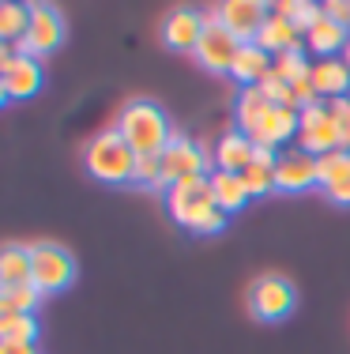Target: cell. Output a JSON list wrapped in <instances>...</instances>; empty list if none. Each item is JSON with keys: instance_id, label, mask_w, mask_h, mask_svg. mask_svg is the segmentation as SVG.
<instances>
[{"instance_id": "6da1fadb", "label": "cell", "mask_w": 350, "mask_h": 354, "mask_svg": "<svg viewBox=\"0 0 350 354\" xmlns=\"http://www.w3.org/2000/svg\"><path fill=\"white\" fill-rule=\"evenodd\" d=\"M166 204H170V215L177 218L181 226H188V230L215 234V230L226 226V212H222L219 200H215L207 174L173 181L170 189H166Z\"/></svg>"}, {"instance_id": "7a4b0ae2", "label": "cell", "mask_w": 350, "mask_h": 354, "mask_svg": "<svg viewBox=\"0 0 350 354\" xmlns=\"http://www.w3.org/2000/svg\"><path fill=\"white\" fill-rule=\"evenodd\" d=\"M117 132L132 143L136 155H162L173 140L170 117L151 98H132V102H124L121 117H117Z\"/></svg>"}, {"instance_id": "3957f363", "label": "cell", "mask_w": 350, "mask_h": 354, "mask_svg": "<svg viewBox=\"0 0 350 354\" xmlns=\"http://www.w3.org/2000/svg\"><path fill=\"white\" fill-rule=\"evenodd\" d=\"M136 162L139 155L132 151V143L113 129H102L87 140L83 147V166H87L90 177L98 181H110V185H121V181H136Z\"/></svg>"}, {"instance_id": "277c9868", "label": "cell", "mask_w": 350, "mask_h": 354, "mask_svg": "<svg viewBox=\"0 0 350 354\" xmlns=\"http://www.w3.org/2000/svg\"><path fill=\"white\" fill-rule=\"evenodd\" d=\"M76 279V257L57 241H30V283L41 294L64 290Z\"/></svg>"}, {"instance_id": "5b68a950", "label": "cell", "mask_w": 350, "mask_h": 354, "mask_svg": "<svg viewBox=\"0 0 350 354\" xmlns=\"http://www.w3.org/2000/svg\"><path fill=\"white\" fill-rule=\"evenodd\" d=\"M61 38H64V15L57 12L53 4L30 0V27H27V35L15 41V53L19 57H41Z\"/></svg>"}, {"instance_id": "8992f818", "label": "cell", "mask_w": 350, "mask_h": 354, "mask_svg": "<svg viewBox=\"0 0 350 354\" xmlns=\"http://www.w3.org/2000/svg\"><path fill=\"white\" fill-rule=\"evenodd\" d=\"M298 147L309 151L316 158L339 147V129H336V117H331V109H328V98H320V102H313V106H302Z\"/></svg>"}, {"instance_id": "52a82bcc", "label": "cell", "mask_w": 350, "mask_h": 354, "mask_svg": "<svg viewBox=\"0 0 350 354\" xmlns=\"http://www.w3.org/2000/svg\"><path fill=\"white\" fill-rule=\"evenodd\" d=\"M294 301H298L294 283L286 275H275V272L260 275L253 283V290H249V306H253V313L260 320H282L294 309Z\"/></svg>"}, {"instance_id": "ba28073f", "label": "cell", "mask_w": 350, "mask_h": 354, "mask_svg": "<svg viewBox=\"0 0 350 354\" xmlns=\"http://www.w3.org/2000/svg\"><path fill=\"white\" fill-rule=\"evenodd\" d=\"M162 174H166V185L181 181V177H200V174H211L207 170V151L193 143L188 136L173 132L170 147L162 151Z\"/></svg>"}, {"instance_id": "9c48e42d", "label": "cell", "mask_w": 350, "mask_h": 354, "mask_svg": "<svg viewBox=\"0 0 350 354\" xmlns=\"http://www.w3.org/2000/svg\"><path fill=\"white\" fill-rule=\"evenodd\" d=\"M237 49H241V38L233 35V30H226L222 23H211V27H204V35H200L193 53H196V61L204 64V68H211V72H230Z\"/></svg>"}, {"instance_id": "30bf717a", "label": "cell", "mask_w": 350, "mask_h": 354, "mask_svg": "<svg viewBox=\"0 0 350 354\" xmlns=\"http://www.w3.org/2000/svg\"><path fill=\"white\" fill-rule=\"evenodd\" d=\"M309 185H316V155L302 151L298 143L294 147H282L279 158H275V189L302 192Z\"/></svg>"}, {"instance_id": "8fae6325", "label": "cell", "mask_w": 350, "mask_h": 354, "mask_svg": "<svg viewBox=\"0 0 350 354\" xmlns=\"http://www.w3.org/2000/svg\"><path fill=\"white\" fill-rule=\"evenodd\" d=\"M316 189L331 204H350V151L336 147L316 158Z\"/></svg>"}, {"instance_id": "7c38bea8", "label": "cell", "mask_w": 350, "mask_h": 354, "mask_svg": "<svg viewBox=\"0 0 350 354\" xmlns=\"http://www.w3.org/2000/svg\"><path fill=\"white\" fill-rule=\"evenodd\" d=\"M219 15L226 30H233L241 41H253L256 30L264 27V19L271 15V4H264V0H222Z\"/></svg>"}, {"instance_id": "4fadbf2b", "label": "cell", "mask_w": 350, "mask_h": 354, "mask_svg": "<svg viewBox=\"0 0 350 354\" xmlns=\"http://www.w3.org/2000/svg\"><path fill=\"white\" fill-rule=\"evenodd\" d=\"M298 124H302V109L298 106H271L264 113V121L249 136H253V143H260V147H282L286 140L298 136Z\"/></svg>"}, {"instance_id": "5bb4252c", "label": "cell", "mask_w": 350, "mask_h": 354, "mask_svg": "<svg viewBox=\"0 0 350 354\" xmlns=\"http://www.w3.org/2000/svg\"><path fill=\"white\" fill-rule=\"evenodd\" d=\"M200 35H204V12H196V8L181 4L162 19V41L173 49H196Z\"/></svg>"}, {"instance_id": "9a60e30c", "label": "cell", "mask_w": 350, "mask_h": 354, "mask_svg": "<svg viewBox=\"0 0 350 354\" xmlns=\"http://www.w3.org/2000/svg\"><path fill=\"white\" fill-rule=\"evenodd\" d=\"M0 80H4V87H8V98H30L41 87V80H46L41 57H19L15 53V61L0 72Z\"/></svg>"}, {"instance_id": "2e32d148", "label": "cell", "mask_w": 350, "mask_h": 354, "mask_svg": "<svg viewBox=\"0 0 350 354\" xmlns=\"http://www.w3.org/2000/svg\"><path fill=\"white\" fill-rule=\"evenodd\" d=\"M313 87L320 98H339L350 91V64L343 57H320V61H313Z\"/></svg>"}, {"instance_id": "e0dca14e", "label": "cell", "mask_w": 350, "mask_h": 354, "mask_svg": "<svg viewBox=\"0 0 350 354\" xmlns=\"http://www.w3.org/2000/svg\"><path fill=\"white\" fill-rule=\"evenodd\" d=\"M253 155H256L253 136L241 132V129H230V132H222L219 147H215V166H219V170H230V174H241L253 162Z\"/></svg>"}, {"instance_id": "ac0fdd59", "label": "cell", "mask_w": 350, "mask_h": 354, "mask_svg": "<svg viewBox=\"0 0 350 354\" xmlns=\"http://www.w3.org/2000/svg\"><path fill=\"white\" fill-rule=\"evenodd\" d=\"M256 46L268 49V53H279V49H294V46H305V35L294 27L290 19H282V15H268L264 19V27L256 30Z\"/></svg>"}, {"instance_id": "d6986e66", "label": "cell", "mask_w": 350, "mask_h": 354, "mask_svg": "<svg viewBox=\"0 0 350 354\" xmlns=\"http://www.w3.org/2000/svg\"><path fill=\"white\" fill-rule=\"evenodd\" d=\"M264 72H271V53L260 49L256 41H241L237 57H233V64H230V75L241 80L245 87H253V83H260Z\"/></svg>"}, {"instance_id": "ffe728a7", "label": "cell", "mask_w": 350, "mask_h": 354, "mask_svg": "<svg viewBox=\"0 0 350 354\" xmlns=\"http://www.w3.org/2000/svg\"><path fill=\"white\" fill-rule=\"evenodd\" d=\"M275 158H279V151H275V147H260V143H256L253 162H249L245 170H241L249 196H264V192H271V189H275Z\"/></svg>"}, {"instance_id": "44dd1931", "label": "cell", "mask_w": 350, "mask_h": 354, "mask_svg": "<svg viewBox=\"0 0 350 354\" xmlns=\"http://www.w3.org/2000/svg\"><path fill=\"white\" fill-rule=\"evenodd\" d=\"M207 181H211V192H215V200H219V207L226 215L245 207L249 189H245V177L241 174H230V170H219V166H215V170L207 174Z\"/></svg>"}, {"instance_id": "7402d4cb", "label": "cell", "mask_w": 350, "mask_h": 354, "mask_svg": "<svg viewBox=\"0 0 350 354\" xmlns=\"http://www.w3.org/2000/svg\"><path fill=\"white\" fill-rule=\"evenodd\" d=\"M347 38H350V30L339 27V23L328 19V15H320V19L305 30V46H309L313 53H320V57H336V49H343Z\"/></svg>"}, {"instance_id": "603a6c76", "label": "cell", "mask_w": 350, "mask_h": 354, "mask_svg": "<svg viewBox=\"0 0 350 354\" xmlns=\"http://www.w3.org/2000/svg\"><path fill=\"white\" fill-rule=\"evenodd\" d=\"M268 109H271V98L264 95L256 83H253V87H241V91H237V102H233L237 129H241V132H253L256 124L264 121V113H268Z\"/></svg>"}, {"instance_id": "cb8c5ba5", "label": "cell", "mask_w": 350, "mask_h": 354, "mask_svg": "<svg viewBox=\"0 0 350 354\" xmlns=\"http://www.w3.org/2000/svg\"><path fill=\"white\" fill-rule=\"evenodd\" d=\"M30 283V245L4 241L0 245V286Z\"/></svg>"}, {"instance_id": "d4e9b609", "label": "cell", "mask_w": 350, "mask_h": 354, "mask_svg": "<svg viewBox=\"0 0 350 354\" xmlns=\"http://www.w3.org/2000/svg\"><path fill=\"white\" fill-rule=\"evenodd\" d=\"M30 27V4H15V0H0V38L19 41Z\"/></svg>"}, {"instance_id": "484cf974", "label": "cell", "mask_w": 350, "mask_h": 354, "mask_svg": "<svg viewBox=\"0 0 350 354\" xmlns=\"http://www.w3.org/2000/svg\"><path fill=\"white\" fill-rule=\"evenodd\" d=\"M38 335V317L35 313H15L0 306V339H27L35 343Z\"/></svg>"}, {"instance_id": "4316f807", "label": "cell", "mask_w": 350, "mask_h": 354, "mask_svg": "<svg viewBox=\"0 0 350 354\" xmlns=\"http://www.w3.org/2000/svg\"><path fill=\"white\" fill-rule=\"evenodd\" d=\"M271 68L282 75L286 83L302 80V75H309L313 61H305V46H294V49H279V53H271Z\"/></svg>"}, {"instance_id": "83f0119b", "label": "cell", "mask_w": 350, "mask_h": 354, "mask_svg": "<svg viewBox=\"0 0 350 354\" xmlns=\"http://www.w3.org/2000/svg\"><path fill=\"white\" fill-rule=\"evenodd\" d=\"M41 301V290L35 283H15V286H0V306L15 309V313H35Z\"/></svg>"}, {"instance_id": "f1b7e54d", "label": "cell", "mask_w": 350, "mask_h": 354, "mask_svg": "<svg viewBox=\"0 0 350 354\" xmlns=\"http://www.w3.org/2000/svg\"><path fill=\"white\" fill-rule=\"evenodd\" d=\"M256 87H260L264 95L271 98V106H298V102H294V91H290V83L282 80V75L275 72V68H271V72H264Z\"/></svg>"}, {"instance_id": "f546056e", "label": "cell", "mask_w": 350, "mask_h": 354, "mask_svg": "<svg viewBox=\"0 0 350 354\" xmlns=\"http://www.w3.org/2000/svg\"><path fill=\"white\" fill-rule=\"evenodd\" d=\"M136 181L147 185V189H170V185H166V174H162V155H139Z\"/></svg>"}, {"instance_id": "4dcf8cb0", "label": "cell", "mask_w": 350, "mask_h": 354, "mask_svg": "<svg viewBox=\"0 0 350 354\" xmlns=\"http://www.w3.org/2000/svg\"><path fill=\"white\" fill-rule=\"evenodd\" d=\"M328 109L336 117V129H339V147L350 151V95L328 98Z\"/></svg>"}, {"instance_id": "1f68e13d", "label": "cell", "mask_w": 350, "mask_h": 354, "mask_svg": "<svg viewBox=\"0 0 350 354\" xmlns=\"http://www.w3.org/2000/svg\"><path fill=\"white\" fill-rule=\"evenodd\" d=\"M320 15H324V8H320V4H313V0H298V12H294V27H298V30H302V35H305V30H309L313 23L320 19Z\"/></svg>"}, {"instance_id": "d6a6232c", "label": "cell", "mask_w": 350, "mask_h": 354, "mask_svg": "<svg viewBox=\"0 0 350 354\" xmlns=\"http://www.w3.org/2000/svg\"><path fill=\"white\" fill-rule=\"evenodd\" d=\"M324 15H328V19H336L339 27H347L350 30V0H324Z\"/></svg>"}, {"instance_id": "836d02e7", "label": "cell", "mask_w": 350, "mask_h": 354, "mask_svg": "<svg viewBox=\"0 0 350 354\" xmlns=\"http://www.w3.org/2000/svg\"><path fill=\"white\" fill-rule=\"evenodd\" d=\"M0 354H38V347L27 339H0Z\"/></svg>"}, {"instance_id": "e575fe53", "label": "cell", "mask_w": 350, "mask_h": 354, "mask_svg": "<svg viewBox=\"0 0 350 354\" xmlns=\"http://www.w3.org/2000/svg\"><path fill=\"white\" fill-rule=\"evenodd\" d=\"M15 61V41H8V38H0V72L8 68V64Z\"/></svg>"}, {"instance_id": "d590c367", "label": "cell", "mask_w": 350, "mask_h": 354, "mask_svg": "<svg viewBox=\"0 0 350 354\" xmlns=\"http://www.w3.org/2000/svg\"><path fill=\"white\" fill-rule=\"evenodd\" d=\"M8 102V87H4V80H0V106Z\"/></svg>"}, {"instance_id": "8d00e7d4", "label": "cell", "mask_w": 350, "mask_h": 354, "mask_svg": "<svg viewBox=\"0 0 350 354\" xmlns=\"http://www.w3.org/2000/svg\"><path fill=\"white\" fill-rule=\"evenodd\" d=\"M343 61L350 64V38H347V46H343Z\"/></svg>"}]
</instances>
